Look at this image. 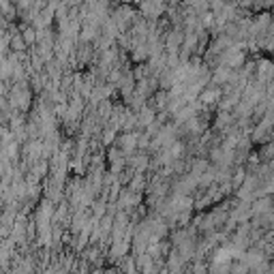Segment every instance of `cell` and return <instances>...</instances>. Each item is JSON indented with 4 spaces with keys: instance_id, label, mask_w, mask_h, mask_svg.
<instances>
[{
    "instance_id": "obj_1",
    "label": "cell",
    "mask_w": 274,
    "mask_h": 274,
    "mask_svg": "<svg viewBox=\"0 0 274 274\" xmlns=\"http://www.w3.org/2000/svg\"><path fill=\"white\" fill-rule=\"evenodd\" d=\"M24 41H22L20 37H15V39H11V48H13V50H22V48H24Z\"/></svg>"
},
{
    "instance_id": "obj_2",
    "label": "cell",
    "mask_w": 274,
    "mask_h": 274,
    "mask_svg": "<svg viewBox=\"0 0 274 274\" xmlns=\"http://www.w3.org/2000/svg\"><path fill=\"white\" fill-rule=\"evenodd\" d=\"M32 39H34V32L32 30H26V45L32 43Z\"/></svg>"
}]
</instances>
